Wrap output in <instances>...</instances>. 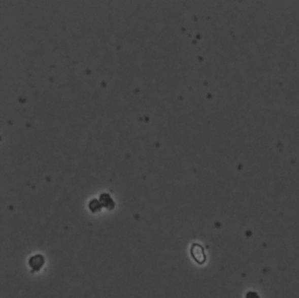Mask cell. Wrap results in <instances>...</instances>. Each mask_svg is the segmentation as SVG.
Listing matches in <instances>:
<instances>
[{
  "mask_svg": "<svg viewBox=\"0 0 299 298\" xmlns=\"http://www.w3.org/2000/svg\"><path fill=\"white\" fill-rule=\"evenodd\" d=\"M246 298H259V296H258V293H256L255 291H249L247 293Z\"/></svg>",
  "mask_w": 299,
  "mask_h": 298,
  "instance_id": "cell-3",
  "label": "cell"
},
{
  "mask_svg": "<svg viewBox=\"0 0 299 298\" xmlns=\"http://www.w3.org/2000/svg\"><path fill=\"white\" fill-rule=\"evenodd\" d=\"M191 255H192V257L194 258V261L199 263V264H204V263L206 262V258H207L206 257L204 247L201 245H197V243H194V245H192Z\"/></svg>",
  "mask_w": 299,
  "mask_h": 298,
  "instance_id": "cell-1",
  "label": "cell"
},
{
  "mask_svg": "<svg viewBox=\"0 0 299 298\" xmlns=\"http://www.w3.org/2000/svg\"><path fill=\"white\" fill-rule=\"evenodd\" d=\"M44 257L41 255H37V256H33L29 260V266L30 268L33 269V272H39L41 269V267L44 266Z\"/></svg>",
  "mask_w": 299,
  "mask_h": 298,
  "instance_id": "cell-2",
  "label": "cell"
}]
</instances>
